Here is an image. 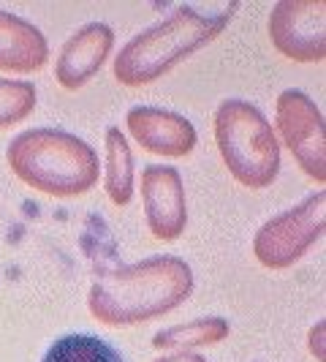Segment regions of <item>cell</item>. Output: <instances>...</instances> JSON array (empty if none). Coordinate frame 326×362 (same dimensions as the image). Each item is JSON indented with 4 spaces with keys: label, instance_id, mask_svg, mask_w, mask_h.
Returning <instances> with one entry per match:
<instances>
[{
    "label": "cell",
    "instance_id": "1",
    "mask_svg": "<svg viewBox=\"0 0 326 362\" xmlns=\"http://www.w3.org/2000/svg\"><path fill=\"white\" fill-rule=\"evenodd\" d=\"M193 270L180 256H150L98 278L87 310L98 325L139 327L177 310L193 294Z\"/></svg>",
    "mask_w": 326,
    "mask_h": 362
},
{
    "label": "cell",
    "instance_id": "2",
    "mask_svg": "<svg viewBox=\"0 0 326 362\" xmlns=\"http://www.w3.org/2000/svg\"><path fill=\"white\" fill-rule=\"evenodd\" d=\"M236 3L223 6L217 14H204L182 6L171 17L133 36L114 57V79L126 88H147L177 69L182 60L212 44L234 17Z\"/></svg>",
    "mask_w": 326,
    "mask_h": 362
},
{
    "label": "cell",
    "instance_id": "3",
    "mask_svg": "<svg viewBox=\"0 0 326 362\" xmlns=\"http://www.w3.org/2000/svg\"><path fill=\"white\" fill-rule=\"evenodd\" d=\"M6 163L14 177L49 199H76L98 185V153L63 128H28L11 139Z\"/></svg>",
    "mask_w": 326,
    "mask_h": 362
},
{
    "label": "cell",
    "instance_id": "4",
    "mask_svg": "<svg viewBox=\"0 0 326 362\" xmlns=\"http://www.w3.org/2000/svg\"><path fill=\"white\" fill-rule=\"evenodd\" d=\"M220 161L242 188L264 191L280 175V142L264 112L245 98L220 101L212 115Z\"/></svg>",
    "mask_w": 326,
    "mask_h": 362
},
{
    "label": "cell",
    "instance_id": "5",
    "mask_svg": "<svg viewBox=\"0 0 326 362\" xmlns=\"http://www.w3.org/2000/svg\"><path fill=\"white\" fill-rule=\"evenodd\" d=\"M326 191L310 194L296 207L270 218L253 237L255 262L267 270H289L324 237Z\"/></svg>",
    "mask_w": 326,
    "mask_h": 362
},
{
    "label": "cell",
    "instance_id": "6",
    "mask_svg": "<svg viewBox=\"0 0 326 362\" xmlns=\"http://www.w3.org/2000/svg\"><path fill=\"white\" fill-rule=\"evenodd\" d=\"M274 131L277 142L294 156L296 166L318 185L326 182V136L324 112L305 90L289 88L277 95L274 104Z\"/></svg>",
    "mask_w": 326,
    "mask_h": 362
},
{
    "label": "cell",
    "instance_id": "7",
    "mask_svg": "<svg viewBox=\"0 0 326 362\" xmlns=\"http://www.w3.org/2000/svg\"><path fill=\"white\" fill-rule=\"evenodd\" d=\"M272 47L291 63H324L326 3L324 0H277L267 22Z\"/></svg>",
    "mask_w": 326,
    "mask_h": 362
},
{
    "label": "cell",
    "instance_id": "8",
    "mask_svg": "<svg viewBox=\"0 0 326 362\" xmlns=\"http://www.w3.org/2000/svg\"><path fill=\"white\" fill-rule=\"evenodd\" d=\"M142 207L150 235L163 243H174L188 226L185 182L174 166L150 163L142 169Z\"/></svg>",
    "mask_w": 326,
    "mask_h": 362
},
{
    "label": "cell",
    "instance_id": "9",
    "mask_svg": "<svg viewBox=\"0 0 326 362\" xmlns=\"http://www.w3.org/2000/svg\"><path fill=\"white\" fill-rule=\"evenodd\" d=\"M126 128L131 139L145 153L163 158H188L196 145L199 134L196 126L171 109L161 107H133L126 115Z\"/></svg>",
    "mask_w": 326,
    "mask_h": 362
},
{
    "label": "cell",
    "instance_id": "10",
    "mask_svg": "<svg viewBox=\"0 0 326 362\" xmlns=\"http://www.w3.org/2000/svg\"><path fill=\"white\" fill-rule=\"evenodd\" d=\"M114 47V30L104 22L82 25L54 60V79L63 90L76 93L104 69Z\"/></svg>",
    "mask_w": 326,
    "mask_h": 362
},
{
    "label": "cell",
    "instance_id": "11",
    "mask_svg": "<svg viewBox=\"0 0 326 362\" xmlns=\"http://www.w3.org/2000/svg\"><path fill=\"white\" fill-rule=\"evenodd\" d=\"M49 63L47 36L33 22L0 8V71L36 74Z\"/></svg>",
    "mask_w": 326,
    "mask_h": 362
},
{
    "label": "cell",
    "instance_id": "12",
    "mask_svg": "<svg viewBox=\"0 0 326 362\" xmlns=\"http://www.w3.org/2000/svg\"><path fill=\"white\" fill-rule=\"evenodd\" d=\"M107 158H104V191L114 207H128L136 188V169H133V150L128 136L117 126L107 128L104 136Z\"/></svg>",
    "mask_w": 326,
    "mask_h": 362
},
{
    "label": "cell",
    "instance_id": "13",
    "mask_svg": "<svg viewBox=\"0 0 326 362\" xmlns=\"http://www.w3.org/2000/svg\"><path fill=\"white\" fill-rule=\"evenodd\" d=\"M231 335V325L223 316H204L188 325H174L152 335V349L158 351H196L204 346L223 344Z\"/></svg>",
    "mask_w": 326,
    "mask_h": 362
},
{
    "label": "cell",
    "instance_id": "14",
    "mask_svg": "<svg viewBox=\"0 0 326 362\" xmlns=\"http://www.w3.org/2000/svg\"><path fill=\"white\" fill-rule=\"evenodd\" d=\"M41 362H126L123 354L107 344L104 338L90 335V332H71L57 338Z\"/></svg>",
    "mask_w": 326,
    "mask_h": 362
},
{
    "label": "cell",
    "instance_id": "15",
    "mask_svg": "<svg viewBox=\"0 0 326 362\" xmlns=\"http://www.w3.org/2000/svg\"><path fill=\"white\" fill-rule=\"evenodd\" d=\"M38 90L25 79H0V128H11L28 120L36 109Z\"/></svg>",
    "mask_w": 326,
    "mask_h": 362
},
{
    "label": "cell",
    "instance_id": "16",
    "mask_svg": "<svg viewBox=\"0 0 326 362\" xmlns=\"http://www.w3.org/2000/svg\"><path fill=\"white\" fill-rule=\"evenodd\" d=\"M308 351L315 362H326V322H315L308 332Z\"/></svg>",
    "mask_w": 326,
    "mask_h": 362
},
{
    "label": "cell",
    "instance_id": "17",
    "mask_svg": "<svg viewBox=\"0 0 326 362\" xmlns=\"http://www.w3.org/2000/svg\"><path fill=\"white\" fill-rule=\"evenodd\" d=\"M152 362H207L201 357L199 351H169V354H163L158 360Z\"/></svg>",
    "mask_w": 326,
    "mask_h": 362
}]
</instances>
